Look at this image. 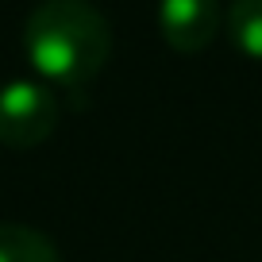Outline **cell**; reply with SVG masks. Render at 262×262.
I'll return each instance as SVG.
<instances>
[{
  "mask_svg": "<svg viewBox=\"0 0 262 262\" xmlns=\"http://www.w3.org/2000/svg\"><path fill=\"white\" fill-rule=\"evenodd\" d=\"M58 127V100L39 81H12L0 89V143L31 150Z\"/></svg>",
  "mask_w": 262,
  "mask_h": 262,
  "instance_id": "cell-2",
  "label": "cell"
},
{
  "mask_svg": "<svg viewBox=\"0 0 262 262\" xmlns=\"http://www.w3.org/2000/svg\"><path fill=\"white\" fill-rule=\"evenodd\" d=\"M228 31L247 58H262V0H231Z\"/></svg>",
  "mask_w": 262,
  "mask_h": 262,
  "instance_id": "cell-5",
  "label": "cell"
},
{
  "mask_svg": "<svg viewBox=\"0 0 262 262\" xmlns=\"http://www.w3.org/2000/svg\"><path fill=\"white\" fill-rule=\"evenodd\" d=\"M0 262H58V247L27 224H0Z\"/></svg>",
  "mask_w": 262,
  "mask_h": 262,
  "instance_id": "cell-4",
  "label": "cell"
},
{
  "mask_svg": "<svg viewBox=\"0 0 262 262\" xmlns=\"http://www.w3.org/2000/svg\"><path fill=\"white\" fill-rule=\"evenodd\" d=\"M158 31L178 54H196L220 31V0H158Z\"/></svg>",
  "mask_w": 262,
  "mask_h": 262,
  "instance_id": "cell-3",
  "label": "cell"
},
{
  "mask_svg": "<svg viewBox=\"0 0 262 262\" xmlns=\"http://www.w3.org/2000/svg\"><path fill=\"white\" fill-rule=\"evenodd\" d=\"M27 62L58 85H85L112 54V27L85 0H42L24 24Z\"/></svg>",
  "mask_w": 262,
  "mask_h": 262,
  "instance_id": "cell-1",
  "label": "cell"
}]
</instances>
